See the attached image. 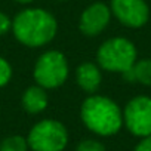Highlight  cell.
I'll list each match as a JSON object with an SVG mask.
<instances>
[{
    "mask_svg": "<svg viewBox=\"0 0 151 151\" xmlns=\"http://www.w3.org/2000/svg\"><path fill=\"white\" fill-rule=\"evenodd\" d=\"M76 82L79 88L88 93H95L102 82V74L93 62H83L76 70Z\"/></svg>",
    "mask_w": 151,
    "mask_h": 151,
    "instance_id": "9",
    "label": "cell"
},
{
    "mask_svg": "<svg viewBox=\"0 0 151 151\" xmlns=\"http://www.w3.org/2000/svg\"><path fill=\"white\" fill-rule=\"evenodd\" d=\"M12 79V65L8 59L0 56V88H5Z\"/></svg>",
    "mask_w": 151,
    "mask_h": 151,
    "instance_id": "13",
    "label": "cell"
},
{
    "mask_svg": "<svg viewBox=\"0 0 151 151\" xmlns=\"http://www.w3.org/2000/svg\"><path fill=\"white\" fill-rule=\"evenodd\" d=\"M68 61L59 50H47L39 56L34 64L33 77L45 89H56L68 79Z\"/></svg>",
    "mask_w": 151,
    "mask_h": 151,
    "instance_id": "4",
    "label": "cell"
},
{
    "mask_svg": "<svg viewBox=\"0 0 151 151\" xmlns=\"http://www.w3.org/2000/svg\"><path fill=\"white\" fill-rule=\"evenodd\" d=\"M11 30H12V21H11V18L5 12H0V37L8 34Z\"/></svg>",
    "mask_w": 151,
    "mask_h": 151,
    "instance_id": "15",
    "label": "cell"
},
{
    "mask_svg": "<svg viewBox=\"0 0 151 151\" xmlns=\"http://www.w3.org/2000/svg\"><path fill=\"white\" fill-rule=\"evenodd\" d=\"M59 2H65V0H59Z\"/></svg>",
    "mask_w": 151,
    "mask_h": 151,
    "instance_id": "18",
    "label": "cell"
},
{
    "mask_svg": "<svg viewBox=\"0 0 151 151\" xmlns=\"http://www.w3.org/2000/svg\"><path fill=\"white\" fill-rule=\"evenodd\" d=\"M111 15L127 28H141L148 22L150 8L145 0H111Z\"/></svg>",
    "mask_w": 151,
    "mask_h": 151,
    "instance_id": "7",
    "label": "cell"
},
{
    "mask_svg": "<svg viewBox=\"0 0 151 151\" xmlns=\"http://www.w3.org/2000/svg\"><path fill=\"white\" fill-rule=\"evenodd\" d=\"M111 9L102 2L89 5L79 18V30L86 37H95L101 34L110 24Z\"/></svg>",
    "mask_w": 151,
    "mask_h": 151,
    "instance_id": "8",
    "label": "cell"
},
{
    "mask_svg": "<svg viewBox=\"0 0 151 151\" xmlns=\"http://www.w3.org/2000/svg\"><path fill=\"white\" fill-rule=\"evenodd\" d=\"M15 39L27 47H40L53 40L58 31L56 18L42 8H27L12 21Z\"/></svg>",
    "mask_w": 151,
    "mask_h": 151,
    "instance_id": "1",
    "label": "cell"
},
{
    "mask_svg": "<svg viewBox=\"0 0 151 151\" xmlns=\"http://www.w3.org/2000/svg\"><path fill=\"white\" fill-rule=\"evenodd\" d=\"M124 80L133 83L138 82L144 86H151V59L144 58L133 64V67L123 73Z\"/></svg>",
    "mask_w": 151,
    "mask_h": 151,
    "instance_id": "11",
    "label": "cell"
},
{
    "mask_svg": "<svg viewBox=\"0 0 151 151\" xmlns=\"http://www.w3.org/2000/svg\"><path fill=\"white\" fill-rule=\"evenodd\" d=\"M123 124L139 138L151 135V98L139 95L132 98L123 111Z\"/></svg>",
    "mask_w": 151,
    "mask_h": 151,
    "instance_id": "6",
    "label": "cell"
},
{
    "mask_svg": "<svg viewBox=\"0 0 151 151\" xmlns=\"http://www.w3.org/2000/svg\"><path fill=\"white\" fill-rule=\"evenodd\" d=\"M80 117L83 124L99 136H113L123 126V111L107 96L91 95L80 107Z\"/></svg>",
    "mask_w": 151,
    "mask_h": 151,
    "instance_id": "2",
    "label": "cell"
},
{
    "mask_svg": "<svg viewBox=\"0 0 151 151\" xmlns=\"http://www.w3.org/2000/svg\"><path fill=\"white\" fill-rule=\"evenodd\" d=\"M133 151H151V135L142 138Z\"/></svg>",
    "mask_w": 151,
    "mask_h": 151,
    "instance_id": "16",
    "label": "cell"
},
{
    "mask_svg": "<svg viewBox=\"0 0 151 151\" xmlns=\"http://www.w3.org/2000/svg\"><path fill=\"white\" fill-rule=\"evenodd\" d=\"M47 102H49V98H47L46 89L39 85L27 88L21 98L22 108L30 114H39L45 111L47 107Z\"/></svg>",
    "mask_w": 151,
    "mask_h": 151,
    "instance_id": "10",
    "label": "cell"
},
{
    "mask_svg": "<svg viewBox=\"0 0 151 151\" xmlns=\"http://www.w3.org/2000/svg\"><path fill=\"white\" fill-rule=\"evenodd\" d=\"M136 47L126 37H111L105 40L96 52L98 65L110 73H124L136 62Z\"/></svg>",
    "mask_w": 151,
    "mask_h": 151,
    "instance_id": "3",
    "label": "cell"
},
{
    "mask_svg": "<svg viewBox=\"0 0 151 151\" xmlns=\"http://www.w3.org/2000/svg\"><path fill=\"white\" fill-rule=\"evenodd\" d=\"M31 151H64L68 144L67 127L53 119L37 122L27 136Z\"/></svg>",
    "mask_w": 151,
    "mask_h": 151,
    "instance_id": "5",
    "label": "cell"
},
{
    "mask_svg": "<svg viewBox=\"0 0 151 151\" xmlns=\"http://www.w3.org/2000/svg\"><path fill=\"white\" fill-rule=\"evenodd\" d=\"M17 3H21V5H30L31 2H34V0H15Z\"/></svg>",
    "mask_w": 151,
    "mask_h": 151,
    "instance_id": "17",
    "label": "cell"
},
{
    "mask_svg": "<svg viewBox=\"0 0 151 151\" xmlns=\"http://www.w3.org/2000/svg\"><path fill=\"white\" fill-rule=\"evenodd\" d=\"M76 151H105V147L96 139H85L79 142V145L76 147Z\"/></svg>",
    "mask_w": 151,
    "mask_h": 151,
    "instance_id": "14",
    "label": "cell"
},
{
    "mask_svg": "<svg viewBox=\"0 0 151 151\" xmlns=\"http://www.w3.org/2000/svg\"><path fill=\"white\" fill-rule=\"evenodd\" d=\"M0 151H28L27 138H24L21 135L6 136L0 142Z\"/></svg>",
    "mask_w": 151,
    "mask_h": 151,
    "instance_id": "12",
    "label": "cell"
}]
</instances>
